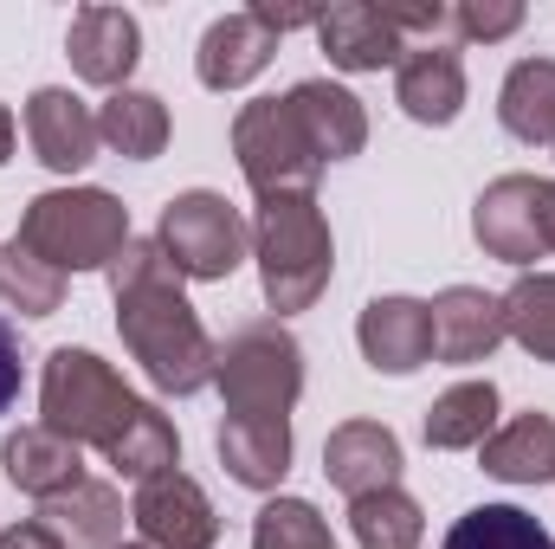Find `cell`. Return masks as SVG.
<instances>
[{
	"instance_id": "cell-1",
	"label": "cell",
	"mask_w": 555,
	"mask_h": 549,
	"mask_svg": "<svg viewBox=\"0 0 555 549\" xmlns=\"http://www.w3.org/2000/svg\"><path fill=\"white\" fill-rule=\"evenodd\" d=\"M111 297H117V336L124 349L142 362V375L162 395H201L214 388V336L201 330L181 272L162 259L155 240H130L111 266Z\"/></svg>"
},
{
	"instance_id": "cell-2",
	"label": "cell",
	"mask_w": 555,
	"mask_h": 549,
	"mask_svg": "<svg viewBox=\"0 0 555 549\" xmlns=\"http://www.w3.org/2000/svg\"><path fill=\"white\" fill-rule=\"evenodd\" d=\"M33 259H46L52 272H111L117 253L137 240L130 233V207L111 188H46L26 201L20 233H13Z\"/></svg>"
},
{
	"instance_id": "cell-3",
	"label": "cell",
	"mask_w": 555,
	"mask_h": 549,
	"mask_svg": "<svg viewBox=\"0 0 555 549\" xmlns=\"http://www.w3.org/2000/svg\"><path fill=\"white\" fill-rule=\"evenodd\" d=\"M253 259H259V284H266V304L278 310V323L323 297V284L336 272V240H330V220H323L317 194H272V201H259Z\"/></svg>"
},
{
	"instance_id": "cell-4",
	"label": "cell",
	"mask_w": 555,
	"mask_h": 549,
	"mask_svg": "<svg viewBox=\"0 0 555 549\" xmlns=\"http://www.w3.org/2000/svg\"><path fill=\"white\" fill-rule=\"evenodd\" d=\"M214 388L227 401V420H291L304 395V343L278 317L240 323L214 349Z\"/></svg>"
},
{
	"instance_id": "cell-5",
	"label": "cell",
	"mask_w": 555,
	"mask_h": 549,
	"mask_svg": "<svg viewBox=\"0 0 555 549\" xmlns=\"http://www.w3.org/2000/svg\"><path fill=\"white\" fill-rule=\"evenodd\" d=\"M137 408L142 401L124 388V375L104 356L72 349V343L46 356V375H39V426H52L59 439L111 452V439L130 426Z\"/></svg>"
},
{
	"instance_id": "cell-6",
	"label": "cell",
	"mask_w": 555,
	"mask_h": 549,
	"mask_svg": "<svg viewBox=\"0 0 555 549\" xmlns=\"http://www.w3.org/2000/svg\"><path fill=\"white\" fill-rule=\"evenodd\" d=\"M155 246H162V259H168L181 278L220 284V278H233L240 266H246V253H253V227H246V214H240L227 194H214V188H188V194H175V201L162 207Z\"/></svg>"
},
{
	"instance_id": "cell-7",
	"label": "cell",
	"mask_w": 555,
	"mask_h": 549,
	"mask_svg": "<svg viewBox=\"0 0 555 549\" xmlns=\"http://www.w3.org/2000/svg\"><path fill=\"white\" fill-rule=\"evenodd\" d=\"M233 155H240V175H246V188L259 201H272V194H317L323 162L304 142L284 98H259V104H246L233 117Z\"/></svg>"
},
{
	"instance_id": "cell-8",
	"label": "cell",
	"mask_w": 555,
	"mask_h": 549,
	"mask_svg": "<svg viewBox=\"0 0 555 549\" xmlns=\"http://www.w3.org/2000/svg\"><path fill=\"white\" fill-rule=\"evenodd\" d=\"M472 240H478L491 259H504V266L530 272V266L550 253V227H543V181H537V175H498V181L478 194V207H472Z\"/></svg>"
},
{
	"instance_id": "cell-9",
	"label": "cell",
	"mask_w": 555,
	"mask_h": 549,
	"mask_svg": "<svg viewBox=\"0 0 555 549\" xmlns=\"http://www.w3.org/2000/svg\"><path fill=\"white\" fill-rule=\"evenodd\" d=\"M130 524L142 531L149 549H214L220 544V511H214V498L181 465L162 472V478H149V485H137Z\"/></svg>"
},
{
	"instance_id": "cell-10",
	"label": "cell",
	"mask_w": 555,
	"mask_h": 549,
	"mask_svg": "<svg viewBox=\"0 0 555 549\" xmlns=\"http://www.w3.org/2000/svg\"><path fill=\"white\" fill-rule=\"evenodd\" d=\"M65 59L85 85L104 91H130V72L142 65V26L124 7H78L72 33H65Z\"/></svg>"
},
{
	"instance_id": "cell-11",
	"label": "cell",
	"mask_w": 555,
	"mask_h": 549,
	"mask_svg": "<svg viewBox=\"0 0 555 549\" xmlns=\"http://www.w3.org/2000/svg\"><path fill=\"white\" fill-rule=\"evenodd\" d=\"M26 142L52 175H78L98 162V111L65 85H39L26 98Z\"/></svg>"
},
{
	"instance_id": "cell-12",
	"label": "cell",
	"mask_w": 555,
	"mask_h": 549,
	"mask_svg": "<svg viewBox=\"0 0 555 549\" xmlns=\"http://www.w3.org/2000/svg\"><path fill=\"white\" fill-rule=\"evenodd\" d=\"M356 343L375 375H414L433 362V310L420 297H369L356 317Z\"/></svg>"
},
{
	"instance_id": "cell-13",
	"label": "cell",
	"mask_w": 555,
	"mask_h": 549,
	"mask_svg": "<svg viewBox=\"0 0 555 549\" xmlns=\"http://www.w3.org/2000/svg\"><path fill=\"white\" fill-rule=\"evenodd\" d=\"M426 310H433V362L472 369V362H491V349L504 343V297L478 284H446Z\"/></svg>"
},
{
	"instance_id": "cell-14",
	"label": "cell",
	"mask_w": 555,
	"mask_h": 549,
	"mask_svg": "<svg viewBox=\"0 0 555 549\" xmlns=\"http://www.w3.org/2000/svg\"><path fill=\"white\" fill-rule=\"evenodd\" d=\"M401 439L395 426L382 420H343L330 439H323V478L343 491V498H369V491H388L401 485Z\"/></svg>"
},
{
	"instance_id": "cell-15",
	"label": "cell",
	"mask_w": 555,
	"mask_h": 549,
	"mask_svg": "<svg viewBox=\"0 0 555 549\" xmlns=\"http://www.w3.org/2000/svg\"><path fill=\"white\" fill-rule=\"evenodd\" d=\"M284 104H291L297 130H304L310 149H317L323 168L362 155V142H369V111H362L356 91H343V85H330V78H304V85L284 91Z\"/></svg>"
},
{
	"instance_id": "cell-16",
	"label": "cell",
	"mask_w": 555,
	"mask_h": 549,
	"mask_svg": "<svg viewBox=\"0 0 555 549\" xmlns=\"http://www.w3.org/2000/svg\"><path fill=\"white\" fill-rule=\"evenodd\" d=\"M272 52H278V33L253 13V7H240V13H220V20L201 33L194 72H201L207 91H240V85H253V78L272 65Z\"/></svg>"
},
{
	"instance_id": "cell-17",
	"label": "cell",
	"mask_w": 555,
	"mask_h": 549,
	"mask_svg": "<svg viewBox=\"0 0 555 549\" xmlns=\"http://www.w3.org/2000/svg\"><path fill=\"white\" fill-rule=\"evenodd\" d=\"M317 46L330 52L336 72H382V65H401V59H408V39L395 33V20H388L375 0L323 7V20H317Z\"/></svg>"
},
{
	"instance_id": "cell-18",
	"label": "cell",
	"mask_w": 555,
	"mask_h": 549,
	"mask_svg": "<svg viewBox=\"0 0 555 549\" xmlns=\"http://www.w3.org/2000/svg\"><path fill=\"white\" fill-rule=\"evenodd\" d=\"M395 104L426 124V130H446L459 111H465V59L452 46H408V59L395 65Z\"/></svg>"
},
{
	"instance_id": "cell-19",
	"label": "cell",
	"mask_w": 555,
	"mask_h": 549,
	"mask_svg": "<svg viewBox=\"0 0 555 549\" xmlns=\"http://www.w3.org/2000/svg\"><path fill=\"white\" fill-rule=\"evenodd\" d=\"M0 465H7V478H13V491H26L33 505H46V498L72 491V485L85 478V446L59 439L52 426H20V433H7V446H0Z\"/></svg>"
},
{
	"instance_id": "cell-20",
	"label": "cell",
	"mask_w": 555,
	"mask_h": 549,
	"mask_svg": "<svg viewBox=\"0 0 555 549\" xmlns=\"http://www.w3.org/2000/svg\"><path fill=\"white\" fill-rule=\"evenodd\" d=\"M33 518H39L65 549H117L124 544V498H117V485H104V478H78L72 491L46 498Z\"/></svg>"
},
{
	"instance_id": "cell-21",
	"label": "cell",
	"mask_w": 555,
	"mask_h": 549,
	"mask_svg": "<svg viewBox=\"0 0 555 549\" xmlns=\"http://www.w3.org/2000/svg\"><path fill=\"white\" fill-rule=\"evenodd\" d=\"M478 465L504 485H555V413H517L504 420L485 446H478Z\"/></svg>"
},
{
	"instance_id": "cell-22",
	"label": "cell",
	"mask_w": 555,
	"mask_h": 549,
	"mask_svg": "<svg viewBox=\"0 0 555 549\" xmlns=\"http://www.w3.org/2000/svg\"><path fill=\"white\" fill-rule=\"evenodd\" d=\"M220 465L246 491H278L291 472V420H220Z\"/></svg>"
},
{
	"instance_id": "cell-23",
	"label": "cell",
	"mask_w": 555,
	"mask_h": 549,
	"mask_svg": "<svg viewBox=\"0 0 555 549\" xmlns=\"http://www.w3.org/2000/svg\"><path fill=\"white\" fill-rule=\"evenodd\" d=\"M498 124L530 149H555V59H517L504 72Z\"/></svg>"
},
{
	"instance_id": "cell-24",
	"label": "cell",
	"mask_w": 555,
	"mask_h": 549,
	"mask_svg": "<svg viewBox=\"0 0 555 549\" xmlns=\"http://www.w3.org/2000/svg\"><path fill=\"white\" fill-rule=\"evenodd\" d=\"M420 433H426L433 452H472V446H485L498 433V382H452L426 408Z\"/></svg>"
},
{
	"instance_id": "cell-25",
	"label": "cell",
	"mask_w": 555,
	"mask_h": 549,
	"mask_svg": "<svg viewBox=\"0 0 555 549\" xmlns=\"http://www.w3.org/2000/svg\"><path fill=\"white\" fill-rule=\"evenodd\" d=\"M168 104L155 91H111L98 104V142L117 149L124 162H155L168 149Z\"/></svg>"
},
{
	"instance_id": "cell-26",
	"label": "cell",
	"mask_w": 555,
	"mask_h": 549,
	"mask_svg": "<svg viewBox=\"0 0 555 549\" xmlns=\"http://www.w3.org/2000/svg\"><path fill=\"white\" fill-rule=\"evenodd\" d=\"M124 478H137V485H149V478H162V472H175L181 465V433H175V420L155 408V401H142L137 413H130V426L111 439V452H104Z\"/></svg>"
},
{
	"instance_id": "cell-27",
	"label": "cell",
	"mask_w": 555,
	"mask_h": 549,
	"mask_svg": "<svg viewBox=\"0 0 555 549\" xmlns=\"http://www.w3.org/2000/svg\"><path fill=\"white\" fill-rule=\"evenodd\" d=\"M439 549H555V537L524 505H472Z\"/></svg>"
},
{
	"instance_id": "cell-28",
	"label": "cell",
	"mask_w": 555,
	"mask_h": 549,
	"mask_svg": "<svg viewBox=\"0 0 555 549\" xmlns=\"http://www.w3.org/2000/svg\"><path fill=\"white\" fill-rule=\"evenodd\" d=\"M349 531H356L362 549H420L426 518H420V505L401 491V485H388V491L349 498Z\"/></svg>"
},
{
	"instance_id": "cell-29",
	"label": "cell",
	"mask_w": 555,
	"mask_h": 549,
	"mask_svg": "<svg viewBox=\"0 0 555 549\" xmlns=\"http://www.w3.org/2000/svg\"><path fill=\"white\" fill-rule=\"evenodd\" d=\"M504 336H517L537 362H555V272H524L504 291Z\"/></svg>"
},
{
	"instance_id": "cell-30",
	"label": "cell",
	"mask_w": 555,
	"mask_h": 549,
	"mask_svg": "<svg viewBox=\"0 0 555 549\" xmlns=\"http://www.w3.org/2000/svg\"><path fill=\"white\" fill-rule=\"evenodd\" d=\"M0 304L20 317H52L65 304V272H52L46 259H33L20 240L0 246Z\"/></svg>"
},
{
	"instance_id": "cell-31",
	"label": "cell",
	"mask_w": 555,
	"mask_h": 549,
	"mask_svg": "<svg viewBox=\"0 0 555 549\" xmlns=\"http://www.w3.org/2000/svg\"><path fill=\"white\" fill-rule=\"evenodd\" d=\"M253 549H336V531L310 498H266L253 518Z\"/></svg>"
},
{
	"instance_id": "cell-32",
	"label": "cell",
	"mask_w": 555,
	"mask_h": 549,
	"mask_svg": "<svg viewBox=\"0 0 555 549\" xmlns=\"http://www.w3.org/2000/svg\"><path fill=\"white\" fill-rule=\"evenodd\" d=\"M517 26H524V7H517V0H465V7H452V33H459L465 46L511 39Z\"/></svg>"
},
{
	"instance_id": "cell-33",
	"label": "cell",
	"mask_w": 555,
	"mask_h": 549,
	"mask_svg": "<svg viewBox=\"0 0 555 549\" xmlns=\"http://www.w3.org/2000/svg\"><path fill=\"white\" fill-rule=\"evenodd\" d=\"M20 401V336L7 330V317H0V413Z\"/></svg>"
},
{
	"instance_id": "cell-34",
	"label": "cell",
	"mask_w": 555,
	"mask_h": 549,
	"mask_svg": "<svg viewBox=\"0 0 555 549\" xmlns=\"http://www.w3.org/2000/svg\"><path fill=\"white\" fill-rule=\"evenodd\" d=\"M0 549H65V544H59L39 518H26V524H7V531H0Z\"/></svg>"
},
{
	"instance_id": "cell-35",
	"label": "cell",
	"mask_w": 555,
	"mask_h": 549,
	"mask_svg": "<svg viewBox=\"0 0 555 549\" xmlns=\"http://www.w3.org/2000/svg\"><path fill=\"white\" fill-rule=\"evenodd\" d=\"M543 227H550V253H555V181H543Z\"/></svg>"
},
{
	"instance_id": "cell-36",
	"label": "cell",
	"mask_w": 555,
	"mask_h": 549,
	"mask_svg": "<svg viewBox=\"0 0 555 549\" xmlns=\"http://www.w3.org/2000/svg\"><path fill=\"white\" fill-rule=\"evenodd\" d=\"M13 155V117H7V104H0V162Z\"/></svg>"
},
{
	"instance_id": "cell-37",
	"label": "cell",
	"mask_w": 555,
	"mask_h": 549,
	"mask_svg": "<svg viewBox=\"0 0 555 549\" xmlns=\"http://www.w3.org/2000/svg\"><path fill=\"white\" fill-rule=\"evenodd\" d=\"M117 549H149V544H117Z\"/></svg>"
}]
</instances>
